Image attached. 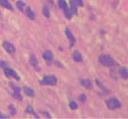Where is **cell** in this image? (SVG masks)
<instances>
[{"mask_svg": "<svg viewBox=\"0 0 128 119\" xmlns=\"http://www.w3.org/2000/svg\"><path fill=\"white\" fill-rule=\"evenodd\" d=\"M99 62L103 66L110 67L115 65V60L112 56L107 55H101L99 57Z\"/></svg>", "mask_w": 128, "mask_h": 119, "instance_id": "6da1fadb", "label": "cell"}, {"mask_svg": "<svg viewBox=\"0 0 128 119\" xmlns=\"http://www.w3.org/2000/svg\"><path fill=\"white\" fill-rule=\"evenodd\" d=\"M106 105L107 108L111 110L118 109L121 107V103L116 98H108L106 102Z\"/></svg>", "mask_w": 128, "mask_h": 119, "instance_id": "7a4b0ae2", "label": "cell"}, {"mask_svg": "<svg viewBox=\"0 0 128 119\" xmlns=\"http://www.w3.org/2000/svg\"><path fill=\"white\" fill-rule=\"evenodd\" d=\"M58 5L61 8L64 12L65 17L68 19H70L72 17V13H71V10L68 7L67 3L66 0H59Z\"/></svg>", "mask_w": 128, "mask_h": 119, "instance_id": "3957f363", "label": "cell"}, {"mask_svg": "<svg viewBox=\"0 0 128 119\" xmlns=\"http://www.w3.org/2000/svg\"><path fill=\"white\" fill-rule=\"evenodd\" d=\"M40 83L43 85H54L57 83V78L53 76H45L42 79Z\"/></svg>", "mask_w": 128, "mask_h": 119, "instance_id": "277c9868", "label": "cell"}, {"mask_svg": "<svg viewBox=\"0 0 128 119\" xmlns=\"http://www.w3.org/2000/svg\"><path fill=\"white\" fill-rule=\"evenodd\" d=\"M4 72H5V76H7V77H12L15 79H16V80H19L20 79L19 76L12 68L5 67V70H4Z\"/></svg>", "mask_w": 128, "mask_h": 119, "instance_id": "5b68a950", "label": "cell"}, {"mask_svg": "<svg viewBox=\"0 0 128 119\" xmlns=\"http://www.w3.org/2000/svg\"><path fill=\"white\" fill-rule=\"evenodd\" d=\"M3 46L4 49L5 51L9 54H13L15 51V48L14 46L10 42L8 41H4L3 43Z\"/></svg>", "mask_w": 128, "mask_h": 119, "instance_id": "8992f818", "label": "cell"}, {"mask_svg": "<svg viewBox=\"0 0 128 119\" xmlns=\"http://www.w3.org/2000/svg\"><path fill=\"white\" fill-rule=\"evenodd\" d=\"M43 58L47 63H50L53 59V55L50 51H45L43 53Z\"/></svg>", "mask_w": 128, "mask_h": 119, "instance_id": "52a82bcc", "label": "cell"}, {"mask_svg": "<svg viewBox=\"0 0 128 119\" xmlns=\"http://www.w3.org/2000/svg\"><path fill=\"white\" fill-rule=\"evenodd\" d=\"M65 34H66L67 37H68L69 41H70V47H72L74 45L75 42V38L74 37V35H73L72 32H71V31L68 28H66V30H65Z\"/></svg>", "mask_w": 128, "mask_h": 119, "instance_id": "ba28073f", "label": "cell"}, {"mask_svg": "<svg viewBox=\"0 0 128 119\" xmlns=\"http://www.w3.org/2000/svg\"><path fill=\"white\" fill-rule=\"evenodd\" d=\"M11 87H13V96L19 100H22V96L21 94V89H20L19 87H16L15 85H14L13 84H11Z\"/></svg>", "mask_w": 128, "mask_h": 119, "instance_id": "9c48e42d", "label": "cell"}, {"mask_svg": "<svg viewBox=\"0 0 128 119\" xmlns=\"http://www.w3.org/2000/svg\"><path fill=\"white\" fill-rule=\"evenodd\" d=\"M29 62L31 63V65H32L33 67H34V68H38V61L37 58L34 56V55H31L30 57H29Z\"/></svg>", "mask_w": 128, "mask_h": 119, "instance_id": "30bf717a", "label": "cell"}, {"mask_svg": "<svg viewBox=\"0 0 128 119\" xmlns=\"http://www.w3.org/2000/svg\"><path fill=\"white\" fill-rule=\"evenodd\" d=\"M24 11L26 13V15L28 16V17L29 18V19L31 20H34V17H35V14L33 12V11H32L31 8H29V7H26V8L24 9Z\"/></svg>", "mask_w": 128, "mask_h": 119, "instance_id": "8fae6325", "label": "cell"}, {"mask_svg": "<svg viewBox=\"0 0 128 119\" xmlns=\"http://www.w3.org/2000/svg\"><path fill=\"white\" fill-rule=\"evenodd\" d=\"M73 59L74 61H76V62H81L83 60L82 56V55L80 54V53L77 51H75L73 52Z\"/></svg>", "mask_w": 128, "mask_h": 119, "instance_id": "7c38bea8", "label": "cell"}, {"mask_svg": "<svg viewBox=\"0 0 128 119\" xmlns=\"http://www.w3.org/2000/svg\"><path fill=\"white\" fill-rule=\"evenodd\" d=\"M119 73L122 78L128 79V70L126 67H121L119 70Z\"/></svg>", "mask_w": 128, "mask_h": 119, "instance_id": "4fadbf2b", "label": "cell"}, {"mask_svg": "<svg viewBox=\"0 0 128 119\" xmlns=\"http://www.w3.org/2000/svg\"><path fill=\"white\" fill-rule=\"evenodd\" d=\"M82 85L85 87L86 89H91L92 87V82L88 79H82L80 81Z\"/></svg>", "mask_w": 128, "mask_h": 119, "instance_id": "5bb4252c", "label": "cell"}, {"mask_svg": "<svg viewBox=\"0 0 128 119\" xmlns=\"http://www.w3.org/2000/svg\"><path fill=\"white\" fill-rule=\"evenodd\" d=\"M0 5L8 10H12V7L10 3L8 1V0H0Z\"/></svg>", "mask_w": 128, "mask_h": 119, "instance_id": "9a60e30c", "label": "cell"}, {"mask_svg": "<svg viewBox=\"0 0 128 119\" xmlns=\"http://www.w3.org/2000/svg\"><path fill=\"white\" fill-rule=\"evenodd\" d=\"M24 92L27 96L30 97H33L34 96V91L31 87H24Z\"/></svg>", "mask_w": 128, "mask_h": 119, "instance_id": "2e32d148", "label": "cell"}, {"mask_svg": "<svg viewBox=\"0 0 128 119\" xmlns=\"http://www.w3.org/2000/svg\"><path fill=\"white\" fill-rule=\"evenodd\" d=\"M70 7H71L70 10H71L72 14H76V13H77V7H76V5H75L73 0L70 1Z\"/></svg>", "mask_w": 128, "mask_h": 119, "instance_id": "e0dca14e", "label": "cell"}, {"mask_svg": "<svg viewBox=\"0 0 128 119\" xmlns=\"http://www.w3.org/2000/svg\"><path fill=\"white\" fill-rule=\"evenodd\" d=\"M16 6L21 11H24V7H25V3L22 1L19 0L16 3Z\"/></svg>", "mask_w": 128, "mask_h": 119, "instance_id": "ac0fdd59", "label": "cell"}, {"mask_svg": "<svg viewBox=\"0 0 128 119\" xmlns=\"http://www.w3.org/2000/svg\"><path fill=\"white\" fill-rule=\"evenodd\" d=\"M26 112L28 113H29V114H32V115H34V116H36V114L35 111H34V109L32 108V107L31 106H28L27 107H26Z\"/></svg>", "mask_w": 128, "mask_h": 119, "instance_id": "d6986e66", "label": "cell"}, {"mask_svg": "<svg viewBox=\"0 0 128 119\" xmlns=\"http://www.w3.org/2000/svg\"><path fill=\"white\" fill-rule=\"evenodd\" d=\"M43 14L46 18H49L50 14H49V10L47 7H43Z\"/></svg>", "mask_w": 128, "mask_h": 119, "instance_id": "ffe728a7", "label": "cell"}, {"mask_svg": "<svg viewBox=\"0 0 128 119\" xmlns=\"http://www.w3.org/2000/svg\"><path fill=\"white\" fill-rule=\"evenodd\" d=\"M69 106H70V108H71V110H76V108H77V107H78L77 104H76L75 102H70V104H69Z\"/></svg>", "mask_w": 128, "mask_h": 119, "instance_id": "44dd1931", "label": "cell"}, {"mask_svg": "<svg viewBox=\"0 0 128 119\" xmlns=\"http://www.w3.org/2000/svg\"><path fill=\"white\" fill-rule=\"evenodd\" d=\"M8 108H9V111H10V113H11V115L15 114V113H16V109H15V108L13 105H10L9 107H8Z\"/></svg>", "mask_w": 128, "mask_h": 119, "instance_id": "7402d4cb", "label": "cell"}, {"mask_svg": "<svg viewBox=\"0 0 128 119\" xmlns=\"http://www.w3.org/2000/svg\"><path fill=\"white\" fill-rule=\"evenodd\" d=\"M73 1H74V3H75V4L76 6H79V7L83 6L82 0H73Z\"/></svg>", "mask_w": 128, "mask_h": 119, "instance_id": "603a6c76", "label": "cell"}, {"mask_svg": "<svg viewBox=\"0 0 128 119\" xmlns=\"http://www.w3.org/2000/svg\"><path fill=\"white\" fill-rule=\"evenodd\" d=\"M86 96L85 94H80V95L79 96V100L80 102H85L86 100Z\"/></svg>", "mask_w": 128, "mask_h": 119, "instance_id": "cb8c5ba5", "label": "cell"}, {"mask_svg": "<svg viewBox=\"0 0 128 119\" xmlns=\"http://www.w3.org/2000/svg\"><path fill=\"white\" fill-rule=\"evenodd\" d=\"M0 67L1 68H5L7 67V63L5 61H0Z\"/></svg>", "mask_w": 128, "mask_h": 119, "instance_id": "d4e9b609", "label": "cell"}, {"mask_svg": "<svg viewBox=\"0 0 128 119\" xmlns=\"http://www.w3.org/2000/svg\"><path fill=\"white\" fill-rule=\"evenodd\" d=\"M55 65L57 67H63V65H62L61 63V62H59V61H55Z\"/></svg>", "mask_w": 128, "mask_h": 119, "instance_id": "484cf974", "label": "cell"}, {"mask_svg": "<svg viewBox=\"0 0 128 119\" xmlns=\"http://www.w3.org/2000/svg\"><path fill=\"white\" fill-rule=\"evenodd\" d=\"M42 113H43L42 114L43 115H46L47 117H51L50 116V115H49V113H48L47 111H41Z\"/></svg>", "mask_w": 128, "mask_h": 119, "instance_id": "4316f807", "label": "cell"}, {"mask_svg": "<svg viewBox=\"0 0 128 119\" xmlns=\"http://www.w3.org/2000/svg\"><path fill=\"white\" fill-rule=\"evenodd\" d=\"M8 117H7V115H5V114H3V113H2L0 112V119H5V118H7Z\"/></svg>", "mask_w": 128, "mask_h": 119, "instance_id": "83f0119b", "label": "cell"}, {"mask_svg": "<svg viewBox=\"0 0 128 119\" xmlns=\"http://www.w3.org/2000/svg\"><path fill=\"white\" fill-rule=\"evenodd\" d=\"M47 1H48L50 3H52V2H53V0H47Z\"/></svg>", "mask_w": 128, "mask_h": 119, "instance_id": "f1b7e54d", "label": "cell"}]
</instances>
